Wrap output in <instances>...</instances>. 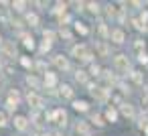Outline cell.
Returning a JSON list of instances; mask_svg holds the SVG:
<instances>
[{
  "mask_svg": "<svg viewBox=\"0 0 148 136\" xmlns=\"http://www.w3.org/2000/svg\"><path fill=\"white\" fill-rule=\"evenodd\" d=\"M73 57H77V59H81V61H89L91 59V53L87 51V47L85 45H77V47H73Z\"/></svg>",
  "mask_w": 148,
  "mask_h": 136,
  "instance_id": "1",
  "label": "cell"
},
{
  "mask_svg": "<svg viewBox=\"0 0 148 136\" xmlns=\"http://www.w3.org/2000/svg\"><path fill=\"white\" fill-rule=\"evenodd\" d=\"M114 65H116L118 71H128L130 69V61H128L126 55H116L114 57Z\"/></svg>",
  "mask_w": 148,
  "mask_h": 136,
  "instance_id": "2",
  "label": "cell"
},
{
  "mask_svg": "<svg viewBox=\"0 0 148 136\" xmlns=\"http://www.w3.org/2000/svg\"><path fill=\"white\" fill-rule=\"evenodd\" d=\"M47 118H49V120H53V122H57V124H63V126H65L67 114H65V110H55V112H53V114H49Z\"/></svg>",
  "mask_w": 148,
  "mask_h": 136,
  "instance_id": "3",
  "label": "cell"
},
{
  "mask_svg": "<svg viewBox=\"0 0 148 136\" xmlns=\"http://www.w3.org/2000/svg\"><path fill=\"white\" fill-rule=\"evenodd\" d=\"M27 100H29V104H31L33 108H43V104H45V102H43V98H41V95H37V93H29V95H27Z\"/></svg>",
  "mask_w": 148,
  "mask_h": 136,
  "instance_id": "4",
  "label": "cell"
},
{
  "mask_svg": "<svg viewBox=\"0 0 148 136\" xmlns=\"http://www.w3.org/2000/svg\"><path fill=\"white\" fill-rule=\"evenodd\" d=\"M89 89H91L93 98H97V100H106L108 98V89L106 87H93V85H89Z\"/></svg>",
  "mask_w": 148,
  "mask_h": 136,
  "instance_id": "5",
  "label": "cell"
},
{
  "mask_svg": "<svg viewBox=\"0 0 148 136\" xmlns=\"http://www.w3.org/2000/svg\"><path fill=\"white\" fill-rule=\"evenodd\" d=\"M110 37H112V41H114L116 45H122V43H124V31H120V29L112 31V33H110Z\"/></svg>",
  "mask_w": 148,
  "mask_h": 136,
  "instance_id": "6",
  "label": "cell"
},
{
  "mask_svg": "<svg viewBox=\"0 0 148 136\" xmlns=\"http://www.w3.org/2000/svg\"><path fill=\"white\" fill-rule=\"evenodd\" d=\"M53 63H55V65H57L59 69H67V67H69V63H67V59H65L63 55H55Z\"/></svg>",
  "mask_w": 148,
  "mask_h": 136,
  "instance_id": "7",
  "label": "cell"
},
{
  "mask_svg": "<svg viewBox=\"0 0 148 136\" xmlns=\"http://www.w3.org/2000/svg\"><path fill=\"white\" fill-rule=\"evenodd\" d=\"M14 126H16L18 130H27V126H29V124H27V118H25V116H16V118H14Z\"/></svg>",
  "mask_w": 148,
  "mask_h": 136,
  "instance_id": "8",
  "label": "cell"
},
{
  "mask_svg": "<svg viewBox=\"0 0 148 136\" xmlns=\"http://www.w3.org/2000/svg\"><path fill=\"white\" fill-rule=\"evenodd\" d=\"M2 51H4V55H8V57H14V55H16V49H14L12 43H6V45L2 47Z\"/></svg>",
  "mask_w": 148,
  "mask_h": 136,
  "instance_id": "9",
  "label": "cell"
},
{
  "mask_svg": "<svg viewBox=\"0 0 148 136\" xmlns=\"http://www.w3.org/2000/svg\"><path fill=\"white\" fill-rule=\"evenodd\" d=\"M77 132L83 134V136H87V134H89V126H87L85 122H79V124H77Z\"/></svg>",
  "mask_w": 148,
  "mask_h": 136,
  "instance_id": "10",
  "label": "cell"
},
{
  "mask_svg": "<svg viewBox=\"0 0 148 136\" xmlns=\"http://www.w3.org/2000/svg\"><path fill=\"white\" fill-rule=\"evenodd\" d=\"M73 108H75L77 112H87V102H75Z\"/></svg>",
  "mask_w": 148,
  "mask_h": 136,
  "instance_id": "11",
  "label": "cell"
},
{
  "mask_svg": "<svg viewBox=\"0 0 148 136\" xmlns=\"http://www.w3.org/2000/svg\"><path fill=\"white\" fill-rule=\"evenodd\" d=\"M27 23L31 27H35V25H39V16L37 14H27Z\"/></svg>",
  "mask_w": 148,
  "mask_h": 136,
  "instance_id": "12",
  "label": "cell"
},
{
  "mask_svg": "<svg viewBox=\"0 0 148 136\" xmlns=\"http://www.w3.org/2000/svg\"><path fill=\"white\" fill-rule=\"evenodd\" d=\"M45 85H55V75L53 73H45Z\"/></svg>",
  "mask_w": 148,
  "mask_h": 136,
  "instance_id": "13",
  "label": "cell"
},
{
  "mask_svg": "<svg viewBox=\"0 0 148 136\" xmlns=\"http://www.w3.org/2000/svg\"><path fill=\"white\" fill-rule=\"evenodd\" d=\"M61 95H63V98H71V95H73V89H71L69 85H63V87H61Z\"/></svg>",
  "mask_w": 148,
  "mask_h": 136,
  "instance_id": "14",
  "label": "cell"
},
{
  "mask_svg": "<svg viewBox=\"0 0 148 136\" xmlns=\"http://www.w3.org/2000/svg\"><path fill=\"white\" fill-rule=\"evenodd\" d=\"M106 118H108V120H110V122H116V118H118V112H116V110H112V108H110V110H108V112H106Z\"/></svg>",
  "mask_w": 148,
  "mask_h": 136,
  "instance_id": "15",
  "label": "cell"
},
{
  "mask_svg": "<svg viewBox=\"0 0 148 136\" xmlns=\"http://www.w3.org/2000/svg\"><path fill=\"white\" fill-rule=\"evenodd\" d=\"M122 114H124V116H134V110H132V106L124 104V106H122Z\"/></svg>",
  "mask_w": 148,
  "mask_h": 136,
  "instance_id": "16",
  "label": "cell"
},
{
  "mask_svg": "<svg viewBox=\"0 0 148 136\" xmlns=\"http://www.w3.org/2000/svg\"><path fill=\"white\" fill-rule=\"evenodd\" d=\"M75 79H77L79 83H85V81H87V75H85V71H77V75H75Z\"/></svg>",
  "mask_w": 148,
  "mask_h": 136,
  "instance_id": "17",
  "label": "cell"
},
{
  "mask_svg": "<svg viewBox=\"0 0 148 136\" xmlns=\"http://www.w3.org/2000/svg\"><path fill=\"white\" fill-rule=\"evenodd\" d=\"M25 47H27V49H33V47H35L33 37H25Z\"/></svg>",
  "mask_w": 148,
  "mask_h": 136,
  "instance_id": "18",
  "label": "cell"
},
{
  "mask_svg": "<svg viewBox=\"0 0 148 136\" xmlns=\"http://www.w3.org/2000/svg\"><path fill=\"white\" fill-rule=\"evenodd\" d=\"M97 53H99V55H108V47H106L103 43H99V45H97Z\"/></svg>",
  "mask_w": 148,
  "mask_h": 136,
  "instance_id": "19",
  "label": "cell"
},
{
  "mask_svg": "<svg viewBox=\"0 0 148 136\" xmlns=\"http://www.w3.org/2000/svg\"><path fill=\"white\" fill-rule=\"evenodd\" d=\"M12 6H14V10H18V12H21V10H25V6H27V4H25V2H12Z\"/></svg>",
  "mask_w": 148,
  "mask_h": 136,
  "instance_id": "20",
  "label": "cell"
},
{
  "mask_svg": "<svg viewBox=\"0 0 148 136\" xmlns=\"http://www.w3.org/2000/svg\"><path fill=\"white\" fill-rule=\"evenodd\" d=\"M87 6H89V10H91V12H99V4H95V2H89Z\"/></svg>",
  "mask_w": 148,
  "mask_h": 136,
  "instance_id": "21",
  "label": "cell"
},
{
  "mask_svg": "<svg viewBox=\"0 0 148 136\" xmlns=\"http://www.w3.org/2000/svg\"><path fill=\"white\" fill-rule=\"evenodd\" d=\"M75 29H77V33H81V35H85V33H87V27H83V25H79V23L75 25Z\"/></svg>",
  "mask_w": 148,
  "mask_h": 136,
  "instance_id": "22",
  "label": "cell"
},
{
  "mask_svg": "<svg viewBox=\"0 0 148 136\" xmlns=\"http://www.w3.org/2000/svg\"><path fill=\"white\" fill-rule=\"evenodd\" d=\"M27 81H29V85H33V87H39V81H37L35 77H31V75H29V77H27Z\"/></svg>",
  "mask_w": 148,
  "mask_h": 136,
  "instance_id": "23",
  "label": "cell"
},
{
  "mask_svg": "<svg viewBox=\"0 0 148 136\" xmlns=\"http://www.w3.org/2000/svg\"><path fill=\"white\" fill-rule=\"evenodd\" d=\"M65 6H67V4H61V2H59V4H57V8H55V12H59V14H61V12H65Z\"/></svg>",
  "mask_w": 148,
  "mask_h": 136,
  "instance_id": "24",
  "label": "cell"
},
{
  "mask_svg": "<svg viewBox=\"0 0 148 136\" xmlns=\"http://www.w3.org/2000/svg\"><path fill=\"white\" fill-rule=\"evenodd\" d=\"M2 126H6V116L0 112V128H2Z\"/></svg>",
  "mask_w": 148,
  "mask_h": 136,
  "instance_id": "25",
  "label": "cell"
},
{
  "mask_svg": "<svg viewBox=\"0 0 148 136\" xmlns=\"http://www.w3.org/2000/svg\"><path fill=\"white\" fill-rule=\"evenodd\" d=\"M138 61H140V63H146V61H148V57H146V53H140V57H138Z\"/></svg>",
  "mask_w": 148,
  "mask_h": 136,
  "instance_id": "26",
  "label": "cell"
},
{
  "mask_svg": "<svg viewBox=\"0 0 148 136\" xmlns=\"http://www.w3.org/2000/svg\"><path fill=\"white\" fill-rule=\"evenodd\" d=\"M99 71H101V69H99L97 65H91V73H93V75H99Z\"/></svg>",
  "mask_w": 148,
  "mask_h": 136,
  "instance_id": "27",
  "label": "cell"
},
{
  "mask_svg": "<svg viewBox=\"0 0 148 136\" xmlns=\"http://www.w3.org/2000/svg\"><path fill=\"white\" fill-rule=\"evenodd\" d=\"M45 39H49V41H51V39H55V35H53L51 31H45Z\"/></svg>",
  "mask_w": 148,
  "mask_h": 136,
  "instance_id": "28",
  "label": "cell"
},
{
  "mask_svg": "<svg viewBox=\"0 0 148 136\" xmlns=\"http://www.w3.org/2000/svg\"><path fill=\"white\" fill-rule=\"evenodd\" d=\"M41 49H43V51H49V49H51V43H49V41H45V43H43V47H41Z\"/></svg>",
  "mask_w": 148,
  "mask_h": 136,
  "instance_id": "29",
  "label": "cell"
},
{
  "mask_svg": "<svg viewBox=\"0 0 148 136\" xmlns=\"http://www.w3.org/2000/svg\"><path fill=\"white\" fill-rule=\"evenodd\" d=\"M21 63H23V65H25V67H31V61H29V59H27V57H23V59H21Z\"/></svg>",
  "mask_w": 148,
  "mask_h": 136,
  "instance_id": "30",
  "label": "cell"
},
{
  "mask_svg": "<svg viewBox=\"0 0 148 136\" xmlns=\"http://www.w3.org/2000/svg\"><path fill=\"white\" fill-rule=\"evenodd\" d=\"M93 122H95L97 126H103V122H101V118H99V116H93Z\"/></svg>",
  "mask_w": 148,
  "mask_h": 136,
  "instance_id": "31",
  "label": "cell"
},
{
  "mask_svg": "<svg viewBox=\"0 0 148 136\" xmlns=\"http://www.w3.org/2000/svg\"><path fill=\"white\" fill-rule=\"evenodd\" d=\"M146 134H148V126H146Z\"/></svg>",
  "mask_w": 148,
  "mask_h": 136,
  "instance_id": "32",
  "label": "cell"
}]
</instances>
